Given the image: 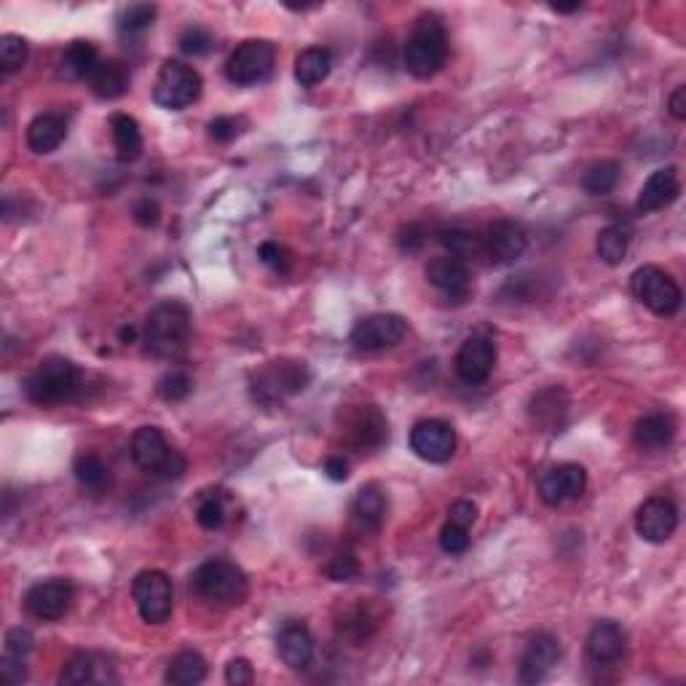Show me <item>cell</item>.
<instances>
[{
  "mask_svg": "<svg viewBox=\"0 0 686 686\" xmlns=\"http://www.w3.org/2000/svg\"><path fill=\"white\" fill-rule=\"evenodd\" d=\"M145 349L159 360H177L191 343V311L180 301H161L145 317Z\"/></svg>",
  "mask_w": 686,
  "mask_h": 686,
  "instance_id": "cell-1",
  "label": "cell"
},
{
  "mask_svg": "<svg viewBox=\"0 0 686 686\" xmlns=\"http://www.w3.org/2000/svg\"><path fill=\"white\" fill-rule=\"evenodd\" d=\"M445 59H448V33H445L443 22L435 14H424L416 19L408 41H405L402 65L413 78L429 81L443 70Z\"/></svg>",
  "mask_w": 686,
  "mask_h": 686,
  "instance_id": "cell-2",
  "label": "cell"
},
{
  "mask_svg": "<svg viewBox=\"0 0 686 686\" xmlns=\"http://www.w3.org/2000/svg\"><path fill=\"white\" fill-rule=\"evenodd\" d=\"M81 389H84V373L76 362L65 360V357H46L25 378L27 400L41 405V408L76 400Z\"/></svg>",
  "mask_w": 686,
  "mask_h": 686,
  "instance_id": "cell-3",
  "label": "cell"
},
{
  "mask_svg": "<svg viewBox=\"0 0 686 686\" xmlns=\"http://www.w3.org/2000/svg\"><path fill=\"white\" fill-rule=\"evenodd\" d=\"M191 590L204 603L226 609V606H239L247 601L250 582L236 563L226 561V558H212L193 571Z\"/></svg>",
  "mask_w": 686,
  "mask_h": 686,
  "instance_id": "cell-4",
  "label": "cell"
},
{
  "mask_svg": "<svg viewBox=\"0 0 686 686\" xmlns=\"http://www.w3.org/2000/svg\"><path fill=\"white\" fill-rule=\"evenodd\" d=\"M311 384V370L306 362L298 360H277L268 362L252 376V400L266 405V408H277L285 405L290 397L301 394Z\"/></svg>",
  "mask_w": 686,
  "mask_h": 686,
  "instance_id": "cell-5",
  "label": "cell"
},
{
  "mask_svg": "<svg viewBox=\"0 0 686 686\" xmlns=\"http://www.w3.org/2000/svg\"><path fill=\"white\" fill-rule=\"evenodd\" d=\"M132 461L137 467L148 472V475L164 477V480H177L185 475L188 461L180 451H175L167 443V437L161 435L156 427H140L134 432L132 445H129Z\"/></svg>",
  "mask_w": 686,
  "mask_h": 686,
  "instance_id": "cell-6",
  "label": "cell"
},
{
  "mask_svg": "<svg viewBox=\"0 0 686 686\" xmlns=\"http://www.w3.org/2000/svg\"><path fill=\"white\" fill-rule=\"evenodd\" d=\"M201 97L199 70L185 65L183 59H167L161 65L156 84H153V102L164 110H185Z\"/></svg>",
  "mask_w": 686,
  "mask_h": 686,
  "instance_id": "cell-7",
  "label": "cell"
},
{
  "mask_svg": "<svg viewBox=\"0 0 686 686\" xmlns=\"http://www.w3.org/2000/svg\"><path fill=\"white\" fill-rule=\"evenodd\" d=\"M630 290L636 295V301H641L646 309L657 314V317H673L681 309V287L670 274H665L657 266H641L633 271L630 277Z\"/></svg>",
  "mask_w": 686,
  "mask_h": 686,
  "instance_id": "cell-8",
  "label": "cell"
},
{
  "mask_svg": "<svg viewBox=\"0 0 686 686\" xmlns=\"http://www.w3.org/2000/svg\"><path fill=\"white\" fill-rule=\"evenodd\" d=\"M274 65H277L274 43L252 38V41L239 43L231 51V57L226 62V78L234 86H258L271 78Z\"/></svg>",
  "mask_w": 686,
  "mask_h": 686,
  "instance_id": "cell-9",
  "label": "cell"
},
{
  "mask_svg": "<svg viewBox=\"0 0 686 686\" xmlns=\"http://www.w3.org/2000/svg\"><path fill=\"white\" fill-rule=\"evenodd\" d=\"M132 595L140 617L148 625H164L172 617V609H175V587H172V579L164 571L151 569L137 574L132 585Z\"/></svg>",
  "mask_w": 686,
  "mask_h": 686,
  "instance_id": "cell-10",
  "label": "cell"
},
{
  "mask_svg": "<svg viewBox=\"0 0 686 686\" xmlns=\"http://www.w3.org/2000/svg\"><path fill=\"white\" fill-rule=\"evenodd\" d=\"M76 601V587L70 579H43L35 582L25 595V609L41 622H57Z\"/></svg>",
  "mask_w": 686,
  "mask_h": 686,
  "instance_id": "cell-11",
  "label": "cell"
},
{
  "mask_svg": "<svg viewBox=\"0 0 686 686\" xmlns=\"http://www.w3.org/2000/svg\"><path fill=\"white\" fill-rule=\"evenodd\" d=\"M408 333V322L400 314H370V317L360 319L352 330V343L360 352H384L392 349L405 338Z\"/></svg>",
  "mask_w": 686,
  "mask_h": 686,
  "instance_id": "cell-12",
  "label": "cell"
},
{
  "mask_svg": "<svg viewBox=\"0 0 686 686\" xmlns=\"http://www.w3.org/2000/svg\"><path fill=\"white\" fill-rule=\"evenodd\" d=\"M410 451L429 464H445L456 453V432L448 421L424 419L410 429Z\"/></svg>",
  "mask_w": 686,
  "mask_h": 686,
  "instance_id": "cell-13",
  "label": "cell"
},
{
  "mask_svg": "<svg viewBox=\"0 0 686 686\" xmlns=\"http://www.w3.org/2000/svg\"><path fill=\"white\" fill-rule=\"evenodd\" d=\"M528 250L526 228L515 220H496L483 236V255L491 266H512Z\"/></svg>",
  "mask_w": 686,
  "mask_h": 686,
  "instance_id": "cell-14",
  "label": "cell"
},
{
  "mask_svg": "<svg viewBox=\"0 0 686 686\" xmlns=\"http://www.w3.org/2000/svg\"><path fill=\"white\" fill-rule=\"evenodd\" d=\"M453 368L464 384H486L496 368V343L488 335H469L456 352Z\"/></svg>",
  "mask_w": 686,
  "mask_h": 686,
  "instance_id": "cell-15",
  "label": "cell"
},
{
  "mask_svg": "<svg viewBox=\"0 0 686 686\" xmlns=\"http://www.w3.org/2000/svg\"><path fill=\"white\" fill-rule=\"evenodd\" d=\"M587 488V469L582 464H558L550 467L539 477V499L547 507H561V504L579 499Z\"/></svg>",
  "mask_w": 686,
  "mask_h": 686,
  "instance_id": "cell-16",
  "label": "cell"
},
{
  "mask_svg": "<svg viewBox=\"0 0 686 686\" xmlns=\"http://www.w3.org/2000/svg\"><path fill=\"white\" fill-rule=\"evenodd\" d=\"M558 660H561V641L550 633H539L528 641L526 652L520 657L518 681L526 686L542 684L544 678L553 673Z\"/></svg>",
  "mask_w": 686,
  "mask_h": 686,
  "instance_id": "cell-17",
  "label": "cell"
},
{
  "mask_svg": "<svg viewBox=\"0 0 686 686\" xmlns=\"http://www.w3.org/2000/svg\"><path fill=\"white\" fill-rule=\"evenodd\" d=\"M678 528V510L668 496L646 499L636 512V531L641 539L652 544L668 542Z\"/></svg>",
  "mask_w": 686,
  "mask_h": 686,
  "instance_id": "cell-18",
  "label": "cell"
},
{
  "mask_svg": "<svg viewBox=\"0 0 686 686\" xmlns=\"http://www.w3.org/2000/svg\"><path fill=\"white\" fill-rule=\"evenodd\" d=\"M429 285L437 287L445 298L451 301H467L469 293H472V277H469V268L461 263V260L451 258V255H437L427 263L424 268Z\"/></svg>",
  "mask_w": 686,
  "mask_h": 686,
  "instance_id": "cell-19",
  "label": "cell"
},
{
  "mask_svg": "<svg viewBox=\"0 0 686 686\" xmlns=\"http://www.w3.org/2000/svg\"><path fill=\"white\" fill-rule=\"evenodd\" d=\"M678 193H681L678 169L676 167L657 169V172L649 175V180H646L641 193H638L636 210L641 212V215H652V212L665 210V207H670V204L678 199Z\"/></svg>",
  "mask_w": 686,
  "mask_h": 686,
  "instance_id": "cell-20",
  "label": "cell"
},
{
  "mask_svg": "<svg viewBox=\"0 0 686 686\" xmlns=\"http://www.w3.org/2000/svg\"><path fill=\"white\" fill-rule=\"evenodd\" d=\"M625 649H628V636H625V630L617 622H595L590 636H587V657L595 665H614V662H620L625 657Z\"/></svg>",
  "mask_w": 686,
  "mask_h": 686,
  "instance_id": "cell-21",
  "label": "cell"
},
{
  "mask_svg": "<svg viewBox=\"0 0 686 686\" xmlns=\"http://www.w3.org/2000/svg\"><path fill=\"white\" fill-rule=\"evenodd\" d=\"M386 512H389V502L378 483L360 488V494L354 496L352 523L360 534H378L386 523Z\"/></svg>",
  "mask_w": 686,
  "mask_h": 686,
  "instance_id": "cell-22",
  "label": "cell"
},
{
  "mask_svg": "<svg viewBox=\"0 0 686 686\" xmlns=\"http://www.w3.org/2000/svg\"><path fill=\"white\" fill-rule=\"evenodd\" d=\"M277 652L279 660L285 662L287 668H309L311 660H314V638H311L309 628L301 625V622H290V625H285L277 636Z\"/></svg>",
  "mask_w": 686,
  "mask_h": 686,
  "instance_id": "cell-23",
  "label": "cell"
},
{
  "mask_svg": "<svg viewBox=\"0 0 686 686\" xmlns=\"http://www.w3.org/2000/svg\"><path fill=\"white\" fill-rule=\"evenodd\" d=\"M67 121L59 113H41L35 116L27 126V145L30 151L43 156V153H54L59 145L65 143Z\"/></svg>",
  "mask_w": 686,
  "mask_h": 686,
  "instance_id": "cell-24",
  "label": "cell"
},
{
  "mask_svg": "<svg viewBox=\"0 0 686 686\" xmlns=\"http://www.w3.org/2000/svg\"><path fill=\"white\" fill-rule=\"evenodd\" d=\"M528 413H531V421L539 424V427H561L563 419H566V413H569V394L563 392L561 386L542 389V392L531 397Z\"/></svg>",
  "mask_w": 686,
  "mask_h": 686,
  "instance_id": "cell-25",
  "label": "cell"
},
{
  "mask_svg": "<svg viewBox=\"0 0 686 686\" xmlns=\"http://www.w3.org/2000/svg\"><path fill=\"white\" fill-rule=\"evenodd\" d=\"M386 440H389V424H386L384 413L373 405L360 408L352 421V443L360 451H376Z\"/></svg>",
  "mask_w": 686,
  "mask_h": 686,
  "instance_id": "cell-26",
  "label": "cell"
},
{
  "mask_svg": "<svg viewBox=\"0 0 686 686\" xmlns=\"http://www.w3.org/2000/svg\"><path fill=\"white\" fill-rule=\"evenodd\" d=\"M633 437L646 451H662L676 437V419L670 413H649V416L636 421Z\"/></svg>",
  "mask_w": 686,
  "mask_h": 686,
  "instance_id": "cell-27",
  "label": "cell"
},
{
  "mask_svg": "<svg viewBox=\"0 0 686 686\" xmlns=\"http://www.w3.org/2000/svg\"><path fill=\"white\" fill-rule=\"evenodd\" d=\"M89 84L100 100H118L129 92V70L118 59H102L94 70V76L89 78Z\"/></svg>",
  "mask_w": 686,
  "mask_h": 686,
  "instance_id": "cell-28",
  "label": "cell"
},
{
  "mask_svg": "<svg viewBox=\"0 0 686 686\" xmlns=\"http://www.w3.org/2000/svg\"><path fill=\"white\" fill-rule=\"evenodd\" d=\"M333 70V54L330 49H322V46H311V49H303L298 57H295V81L306 89H314L317 84H322Z\"/></svg>",
  "mask_w": 686,
  "mask_h": 686,
  "instance_id": "cell-29",
  "label": "cell"
},
{
  "mask_svg": "<svg viewBox=\"0 0 686 686\" xmlns=\"http://www.w3.org/2000/svg\"><path fill=\"white\" fill-rule=\"evenodd\" d=\"M110 132H113V145H116V156L121 161H137L143 156V132L140 124L126 113H116L110 118Z\"/></svg>",
  "mask_w": 686,
  "mask_h": 686,
  "instance_id": "cell-30",
  "label": "cell"
},
{
  "mask_svg": "<svg viewBox=\"0 0 686 686\" xmlns=\"http://www.w3.org/2000/svg\"><path fill=\"white\" fill-rule=\"evenodd\" d=\"M100 51L89 41H73L62 57V76L70 81H89L100 65Z\"/></svg>",
  "mask_w": 686,
  "mask_h": 686,
  "instance_id": "cell-31",
  "label": "cell"
},
{
  "mask_svg": "<svg viewBox=\"0 0 686 686\" xmlns=\"http://www.w3.org/2000/svg\"><path fill=\"white\" fill-rule=\"evenodd\" d=\"M204 678H207V660L199 652L175 654L164 673V681L172 686H196Z\"/></svg>",
  "mask_w": 686,
  "mask_h": 686,
  "instance_id": "cell-32",
  "label": "cell"
},
{
  "mask_svg": "<svg viewBox=\"0 0 686 686\" xmlns=\"http://www.w3.org/2000/svg\"><path fill=\"white\" fill-rule=\"evenodd\" d=\"M440 244L448 250L451 258L461 260V263L486 258V255H483V236L472 234V231H464V228H448V231H440Z\"/></svg>",
  "mask_w": 686,
  "mask_h": 686,
  "instance_id": "cell-33",
  "label": "cell"
},
{
  "mask_svg": "<svg viewBox=\"0 0 686 686\" xmlns=\"http://www.w3.org/2000/svg\"><path fill=\"white\" fill-rule=\"evenodd\" d=\"M595 250L606 266H620L622 260L628 258L630 231L622 226H606L595 239Z\"/></svg>",
  "mask_w": 686,
  "mask_h": 686,
  "instance_id": "cell-34",
  "label": "cell"
},
{
  "mask_svg": "<svg viewBox=\"0 0 686 686\" xmlns=\"http://www.w3.org/2000/svg\"><path fill=\"white\" fill-rule=\"evenodd\" d=\"M617 183H620V164L611 159L595 161L582 175V188L590 196H606L617 188Z\"/></svg>",
  "mask_w": 686,
  "mask_h": 686,
  "instance_id": "cell-35",
  "label": "cell"
},
{
  "mask_svg": "<svg viewBox=\"0 0 686 686\" xmlns=\"http://www.w3.org/2000/svg\"><path fill=\"white\" fill-rule=\"evenodd\" d=\"M73 472H76L78 483L89 491H102L108 483V467L97 453H81L73 464Z\"/></svg>",
  "mask_w": 686,
  "mask_h": 686,
  "instance_id": "cell-36",
  "label": "cell"
},
{
  "mask_svg": "<svg viewBox=\"0 0 686 686\" xmlns=\"http://www.w3.org/2000/svg\"><path fill=\"white\" fill-rule=\"evenodd\" d=\"M156 14H159V9H156L153 3H134V6H126V9L121 11V17H118V30L126 35L145 33V30L153 25Z\"/></svg>",
  "mask_w": 686,
  "mask_h": 686,
  "instance_id": "cell-37",
  "label": "cell"
},
{
  "mask_svg": "<svg viewBox=\"0 0 686 686\" xmlns=\"http://www.w3.org/2000/svg\"><path fill=\"white\" fill-rule=\"evenodd\" d=\"M94 654L76 652L65 662V668L59 673V684L62 686H81L94 681Z\"/></svg>",
  "mask_w": 686,
  "mask_h": 686,
  "instance_id": "cell-38",
  "label": "cell"
},
{
  "mask_svg": "<svg viewBox=\"0 0 686 686\" xmlns=\"http://www.w3.org/2000/svg\"><path fill=\"white\" fill-rule=\"evenodd\" d=\"M156 392H159L161 400L183 402L185 397L193 392V378L188 376L185 370L172 368L159 378V386H156Z\"/></svg>",
  "mask_w": 686,
  "mask_h": 686,
  "instance_id": "cell-39",
  "label": "cell"
},
{
  "mask_svg": "<svg viewBox=\"0 0 686 686\" xmlns=\"http://www.w3.org/2000/svg\"><path fill=\"white\" fill-rule=\"evenodd\" d=\"M196 520L204 531H218V528L226 526L228 520V507H226V496L223 494H212L207 499H201L199 510H196Z\"/></svg>",
  "mask_w": 686,
  "mask_h": 686,
  "instance_id": "cell-40",
  "label": "cell"
},
{
  "mask_svg": "<svg viewBox=\"0 0 686 686\" xmlns=\"http://www.w3.org/2000/svg\"><path fill=\"white\" fill-rule=\"evenodd\" d=\"M27 62V41L19 35H3L0 38V73H17Z\"/></svg>",
  "mask_w": 686,
  "mask_h": 686,
  "instance_id": "cell-41",
  "label": "cell"
},
{
  "mask_svg": "<svg viewBox=\"0 0 686 686\" xmlns=\"http://www.w3.org/2000/svg\"><path fill=\"white\" fill-rule=\"evenodd\" d=\"M212 49H215V35L207 27L191 25L180 35V51L188 57H207Z\"/></svg>",
  "mask_w": 686,
  "mask_h": 686,
  "instance_id": "cell-42",
  "label": "cell"
},
{
  "mask_svg": "<svg viewBox=\"0 0 686 686\" xmlns=\"http://www.w3.org/2000/svg\"><path fill=\"white\" fill-rule=\"evenodd\" d=\"M376 625H378L376 617H373L365 606H357V609H352L349 614H343V620H341V630L349 638H354V641L368 638L370 633L376 630Z\"/></svg>",
  "mask_w": 686,
  "mask_h": 686,
  "instance_id": "cell-43",
  "label": "cell"
},
{
  "mask_svg": "<svg viewBox=\"0 0 686 686\" xmlns=\"http://www.w3.org/2000/svg\"><path fill=\"white\" fill-rule=\"evenodd\" d=\"M440 547H443V553L448 555H461L467 553L469 547V528L459 526V523H445L443 531H440Z\"/></svg>",
  "mask_w": 686,
  "mask_h": 686,
  "instance_id": "cell-44",
  "label": "cell"
},
{
  "mask_svg": "<svg viewBox=\"0 0 686 686\" xmlns=\"http://www.w3.org/2000/svg\"><path fill=\"white\" fill-rule=\"evenodd\" d=\"M242 126H244L242 118L218 116V118H212L210 126H207V132H210V137L215 140V143L226 145V143H234L236 137L244 132Z\"/></svg>",
  "mask_w": 686,
  "mask_h": 686,
  "instance_id": "cell-45",
  "label": "cell"
},
{
  "mask_svg": "<svg viewBox=\"0 0 686 686\" xmlns=\"http://www.w3.org/2000/svg\"><path fill=\"white\" fill-rule=\"evenodd\" d=\"M325 574H327V579H333V582H352V579L360 574V563H357L354 555L341 553L327 561Z\"/></svg>",
  "mask_w": 686,
  "mask_h": 686,
  "instance_id": "cell-46",
  "label": "cell"
},
{
  "mask_svg": "<svg viewBox=\"0 0 686 686\" xmlns=\"http://www.w3.org/2000/svg\"><path fill=\"white\" fill-rule=\"evenodd\" d=\"M258 258L266 263L268 268H274L279 274H287L290 271V252L277 242H263L258 247Z\"/></svg>",
  "mask_w": 686,
  "mask_h": 686,
  "instance_id": "cell-47",
  "label": "cell"
},
{
  "mask_svg": "<svg viewBox=\"0 0 686 686\" xmlns=\"http://www.w3.org/2000/svg\"><path fill=\"white\" fill-rule=\"evenodd\" d=\"M35 638L27 628H11L6 633V654L9 657H17V660H25L27 654L33 652Z\"/></svg>",
  "mask_w": 686,
  "mask_h": 686,
  "instance_id": "cell-48",
  "label": "cell"
},
{
  "mask_svg": "<svg viewBox=\"0 0 686 686\" xmlns=\"http://www.w3.org/2000/svg\"><path fill=\"white\" fill-rule=\"evenodd\" d=\"M132 218H134V223H137V226H143V228L159 226V220H161L159 201L140 199L132 207Z\"/></svg>",
  "mask_w": 686,
  "mask_h": 686,
  "instance_id": "cell-49",
  "label": "cell"
},
{
  "mask_svg": "<svg viewBox=\"0 0 686 686\" xmlns=\"http://www.w3.org/2000/svg\"><path fill=\"white\" fill-rule=\"evenodd\" d=\"M226 681L231 686H250L255 681V670H252L250 660L244 657H236L226 665Z\"/></svg>",
  "mask_w": 686,
  "mask_h": 686,
  "instance_id": "cell-50",
  "label": "cell"
},
{
  "mask_svg": "<svg viewBox=\"0 0 686 686\" xmlns=\"http://www.w3.org/2000/svg\"><path fill=\"white\" fill-rule=\"evenodd\" d=\"M0 678H3V684L9 686H17V684H25L27 681V668H25V660H17V657H3V662H0Z\"/></svg>",
  "mask_w": 686,
  "mask_h": 686,
  "instance_id": "cell-51",
  "label": "cell"
},
{
  "mask_svg": "<svg viewBox=\"0 0 686 686\" xmlns=\"http://www.w3.org/2000/svg\"><path fill=\"white\" fill-rule=\"evenodd\" d=\"M448 520L469 528L477 520V504L469 502V499H459V502H453L451 510H448Z\"/></svg>",
  "mask_w": 686,
  "mask_h": 686,
  "instance_id": "cell-52",
  "label": "cell"
},
{
  "mask_svg": "<svg viewBox=\"0 0 686 686\" xmlns=\"http://www.w3.org/2000/svg\"><path fill=\"white\" fill-rule=\"evenodd\" d=\"M424 242H427V236H424V231H421L419 226H408L400 234L402 252H419L421 247H424Z\"/></svg>",
  "mask_w": 686,
  "mask_h": 686,
  "instance_id": "cell-53",
  "label": "cell"
},
{
  "mask_svg": "<svg viewBox=\"0 0 686 686\" xmlns=\"http://www.w3.org/2000/svg\"><path fill=\"white\" fill-rule=\"evenodd\" d=\"M325 475L330 480H335V483H343L349 477V461L343 459V456H330L325 461Z\"/></svg>",
  "mask_w": 686,
  "mask_h": 686,
  "instance_id": "cell-54",
  "label": "cell"
},
{
  "mask_svg": "<svg viewBox=\"0 0 686 686\" xmlns=\"http://www.w3.org/2000/svg\"><path fill=\"white\" fill-rule=\"evenodd\" d=\"M668 110H670V116L678 118V121H684L686 118V89L684 86H678L676 92L670 94Z\"/></svg>",
  "mask_w": 686,
  "mask_h": 686,
  "instance_id": "cell-55",
  "label": "cell"
},
{
  "mask_svg": "<svg viewBox=\"0 0 686 686\" xmlns=\"http://www.w3.org/2000/svg\"><path fill=\"white\" fill-rule=\"evenodd\" d=\"M550 9H553L555 14H574V11H579V9H582V6H579V3H571V6H563V3H553Z\"/></svg>",
  "mask_w": 686,
  "mask_h": 686,
  "instance_id": "cell-56",
  "label": "cell"
},
{
  "mask_svg": "<svg viewBox=\"0 0 686 686\" xmlns=\"http://www.w3.org/2000/svg\"><path fill=\"white\" fill-rule=\"evenodd\" d=\"M118 338H121V343L137 341V330H134V327H121V333H118Z\"/></svg>",
  "mask_w": 686,
  "mask_h": 686,
  "instance_id": "cell-57",
  "label": "cell"
}]
</instances>
